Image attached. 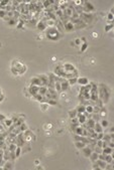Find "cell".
I'll return each instance as SVG.
<instances>
[{"mask_svg": "<svg viewBox=\"0 0 114 170\" xmlns=\"http://www.w3.org/2000/svg\"><path fill=\"white\" fill-rule=\"evenodd\" d=\"M93 130H94L96 133H102V132H104V128L100 125L99 122H96L95 123L94 127H93Z\"/></svg>", "mask_w": 114, "mask_h": 170, "instance_id": "8", "label": "cell"}, {"mask_svg": "<svg viewBox=\"0 0 114 170\" xmlns=\"http://www.w3.org/2000/svg\"><path fill=\"white\" fill-rule=\"evenodd\" d=\"M11 71L14 75H22L26 71V66H23L18 61H13V62L11 65Z\"/></svg>", "mask_w": 114, "mask_h": 170, "instance_id": "3", "label": "cell"}, {"mask_svg": "<svg viewBox=\"0 0 114 170\" xmlns=\"http://www.w3.org/2000/svg\"><path fill=\"white\" fill-rule=\"evenodd\" d=\"M82 153H83V155L85 156V157H89L90 156V154L92 153V149L90 148V146L89 145H86V146H84L83 148H82Z\"/></svg>", "mask_w": 114, "mask_h": 170, "instance_id": "7", "label": "cell"}, {"mask_svg": "<svg viewBox=\"0 0 114 170\" xmlns=\"http://www.w3.org/2000/svg\"><path fill=\"white\" fill-rule=\"evenodd\" d=\"M89 158L93 161V162H95V161L98 159V153H96V152H94V151H92V153H91L90 156H89Z\"/></svg>", "mask_w": 114, "mask_h": 170, "instance_id": "16", "label": "cell"}, {"mask_svg": "<svg viewBox=\"0 0 114 170\" xmlns=\"http://www.w3.org/2000/svg\"><path fill=\"white\" fill-rule=\"evenodd\" d=\"M112 27H113L112 23H111V24H109V25H106V26H105V30H106V31H109V30H110V29H111Z\"/></svg>", "mask_w": 114, "mask_h": 170, "instance_id": "26", "label": "cell"}, {"mask_svg": "<svg viewBox=\"0 0 114 170\" xmlns=\"http://www.w3.org/2000/svg\"><path fill=\"white\" fill-rule=\"evenodd\" d=\"M90 100L93 103H96L99 100L98 98V86L94 83H91V91H90Z\"/></svg>", "mask_w": 114, "mask_h": 170, "instance_id": "5", "label": "cell"}, {"mask_svg": "<svg viewBox=\"0 0 114 170\" xmlns=\"http://www.w3.org/2000/svg\"><path fill=\"white\" fill-rule=\"evenodd\" d=\"M98 116H99L100 119H105V118H106V116H107V111H106V109H105L104 107H102V108L100 109V111H99V113H98Z\"/></svg>", "mask_w": 114, "mask_h": 170, "instance_id": "13", "label": "cell"}, {"mask_svg": "<svg viewBox=\"0 0 114 170\" xmlns=\"http://www.w3.org/2000/svg\"><path fill=\"white\" fill-rule=\"evenodd\" d=\"M6 15H7V12H6L5 10H3V9H0V17L5 19V18H6Z\"/></svg>", "mask_w": 114, "mask_h": 170, "instance_id": "24", "label": "cell"}, {"mask_svg": "<svg viewBox=\"0 0 114 170\" xmlns=\"http://www.w3.org/2000/svg\"><path fill=\"white\" fill-rule=\"evenodd\" d=\"M45 35L50 40H58L62 36V33L59 31V28L57 26H52L46 28Z\"/></svg>", "mask_w": 114, "mask_h": 170, "instance_id": "2", "label": "cell"}, {"mask_svg": "<svg viewBox=\"0 0 114 170\" xmlns=\"http://www.w3.org/2000/svg\"><path fill=\"white\" fill-rule=\"evenodd\" d=\"M99 123H100V125L102 126L104 129H106L107 127H108V125H109V123H108V121L106 120V119H101Z\"/></svg>", "mask_w": 114, "mask_h": 170, "instance_id": "17", "label": "cell"}, {"mask_svg": "<svg viewBox=\"0 0 114 170\" xmlns=\"http://www.w3.org/2000/svg\"><path fill=\"white\" fill-rule=\"evenodd\" d=\"M20 153H21V147L17 146V148L15 149V156H16V158H17V157H19Z\"/></svg>", "mask_w": 114, "mask_h": 170, "instance_id": "23", "label": "cell"}, {"mask_svg": "<svg viewBox=\"0 0 114 170\" xmlns=\"http://www.w3.org/2000/svg\"><path fill=\"white\" fill-rule=\"evenodd\" d=\"M108 19H109V20H112V19H113V14H112V13H109V14H108Z\"/></svg>", "mask_w": 114, "mask_h": 170, "instance_id": "30", "label": "cell"}, {"mask_svg": "<svg viewBox=\"0 0 114 170\" xmlns=\"http://www.w3.org/2000/svg\"><path fill=\"white\" fill-rule=\"evenodd\" d=\"M12 168H13V164H12V162H9V160H7L5 164H4L3 169H12Z\"/></svg>", "mask_w": 114, "mask_h": 170, "instance_id": "18", "label": "cell"}, {"mask_svg": "<svg viewBox=\"0 0 114 170\" xmlns=\"http://www.w3.org/2000/svg\"><path fill=\"white\" fill-rule=\"evenodd\" d=\"M77 114H78V112L75 110V111H71V112L69 113V116H70L71 119H72V118H76V117H77Z\"/></svg>", "mask_w": 114, "mask_h": 170, "instance_id": "25", "label": "cell"}, {"mask_svg": "<svg viewBox=\"0 0 114 170\" xmlns=\"http://www.w3.org/2000/svg\"><path fill=\"white\" fill-rule=\"evenodd\" d=\"M76 43H77V44H80V40L77 39V40H76Z\"/></svg>", "mask_w": 114, "mask_h": 170, "instance_id": "31", "label": "cell"}, {"mask_svg": "<svg viewBox=\"0 0 114 170\" xmlns=\"http://www.w3.org/2000/svg\"><path fill=\"white\" fill-rule=\"evenodd\" d=\"M36 27H37V29H40V30H45V29L48 28V26H46V24L44 20H40L39 22L36 23Z\"/></svg>", "mask_w": 114, "mask_h": 170, "instance_id": "11", "label": "cell"}, {"mask_svg": "<svg viewBox=\"0 0 114 170\" xmlns=\"http://www.w3.org/2000/svg\"><path fill=\"white\" fill-rule=\"evenodd\" d=\"M87 46H88V45H87L86 42H85V43H83V46L81 47V52H84V50H85V49L87 48Z\"/></svg>", "mask_w": 114, "mask_h": 170, "instance_id": "28", "label": "cell"}, {"mask_svg": "<svg viewBox=\"0 0 114 170\" xmlns=\"http://www.w3.org/2000/svg\"><path fill=\"white\" fill-rule=\"evenodd\" d=\"M62 66L64 67L66 71H71V73H75L76 71V67L73 65H71V63H65V65H62Z\"/></svg>", "mask_w": 114, "mask_h": 170, "instance_id": "9", "label": "cell"}, {"mask_svg": "<svg viewBox=\"0 0 114 170\" xmlns=\"http://www.w3.org/2000/svg\"><path fill=\"white\" fill-rule=\"evenodd\" d=\"M112 152H113V148L109 146H105L102 149V153H104V154H112Z\"/></svg>", "mask_w": 114, "mask_h": 170, "instance_id": "14", "label": "cell"}, {"mask_svg": "<svg viewBox=\"0 0 114 170\" xmlns=\"http://www.w3.org/2000/svg\"><path fill=\"white\" fill-rule=\"evenodd\" d=\"M5 119H6V117L4 116V115H1V114H0V122L4 121V120H5Z\"/></svg>", "mask_w": 114, "mask_h": 170, "instance_id": "29", "label": "cell"}, {"mask_svg": "<svg viewBox=\"0 0 114 170\" xmlns=\"http://www.w3.org/2000/svg\"><path fill=\"white\" fill-rule=\"evenodd\" d=\"M75 145H76V147H77L78 149H82L84 146H86V144L81 142V141H75Z\"/></svg>", "mask_w": 114, "mask_h": 170, "instance_id": "20", "label": "cell"}, {"mask_svg": "<svg viewBox=\"0 0 114 170\" xmlns=\"http://www.w3.org/2000/svg\"><path fill=\"white\" fill-rule=\"evenodd\" d=\"M105 161L107 163L111 164L112 161H113V158H112V154H105Z\"/></svg>", "mask_w": 114, "mask_h": 170, "instance_id": "19", "label": "cell"}, {"mask_svg": "<svg viewBox=\"0 0 114 170\" xmlns=\"http://www.w3.org/2000/svg\"><path fill=\"white\" fill-rule=\"evenodd\" d=\"M98 98L103 104H107L108 101H109V98H110V92H109V89L103 84H101L99 86Z\"/></svg>", "mask_w": 114, "mask_h": 170, "instance_id": "1", "label": "cell"}, {"mask_svg": "<svg viewBox=\"0 0 114 170\" xmlns=\"http://www.w3.org/2000/svg\"><path fill=\"white\" fill-rule=\"evenodd\" d=\"M41 108L44 109V111H45L46 109H48V103L45 104V103H41Z\"/></svg>", "mask_w": 114, "mask_h": 170, "instance_id": "27", "label": "cell"}, {"mask_svg": "<svg viewBox=\"0 0 114 170\" xmlns=\"http://www.w3.org/2000/svg\"><path fill=\"white\" fill-rule=\"evenodd\" d=\"M77 79H78V78H72V79L68 80L70 86H73V85H75L76 83H77Z\"/></svg>", "mask_w": 114, "mask_h": 170, "instance_id": "22", "label": "cell"}, {"mask_svg": "<svg viewBox=\"0 0 114 170\" xmlns=\"http://www.w3.org/2000/svg\"><path fill=\"white\" fill-rule=\"evenodd\" d=\"M17 19H15V18H9L8 19V23H9L10 25H14V24H17Z\"/></svg>", "mask_w": 114, "mask_h": 170, "instance_id": "21", "label": "cell"}, {"mask_svg": "<svg viewBox=\"0 0 114 170\" xmlns=\"http://www.w3.org/2000/svg\"><path fill=\"white\" fill-rule=\"evenodd\" d=\"M95 163L98 165L100 169H106V166H107V162L104 160H101V159H97L95 161Z\"/></svg>", "mask_w": 114, "mask_h": 170, "instance_id": "10", "label": "cell"}, {"mask_svg": "<svg viewBox=\"0 0 114 170\" xmlns=\"http://www.w3.org/2000/svg\"><path fill=\"white\" fill-rule=\"evenodd\" d=\"M76 111H77L78 113H84V112H86V106L82 103L81 105L78 106V108L76 109Z\"/></svg>", "mask_w": 114, "mask_h": 170, "instance_id": "15", "label": "cell"}, {"mask_svg": "<svg viewBox=\"0 0 114 170\" xmlns=\"http://www.w3.org/2000/svg\"><path fill=\"white\" fill-rule=\"evenodd\" d=\"M60 83H61V89H62V92H65L67 91L68 89L70 88V85H69V82L67 79H64V78H60Z\"/></svg>", "mask_w": 114, "mask_h": 170, "instance_id": "6", "label": "cell"}, {"mask_svg": "<svg viewBox=\"0 0 114 170\" xmlns=\"http://www.w3.org/2000/svg\"><path fill=\"white\" fill-rule=\"evenodd\" d=\"M77 83L80 85V86H85V85L89 84V80H88L87 78H78Z\"/></svg>", "mask_w": 114, "mask_h": 170, "instance_id": "12", "label": "cell"}, {"mask_svg": "<svg viewBox=\"0 0 114 170\" xmlns=\"http://www.w3.org/2000/svg\"><path fill=\"white\" fill-rule=\"evenodd\" d=\"M90 91H91V83L81 87V90H80V96L79 97H80V99L82 100V102L89 101L90 100Z\"/></svg>", "mask_w": 114, "mask_h": 170, "instance_id": "4", "label": "cell"}]
</instances>
